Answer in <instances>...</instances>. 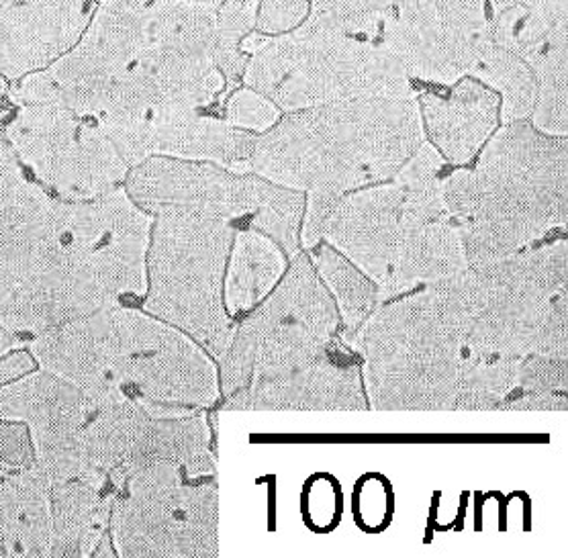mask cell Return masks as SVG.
<instances>
[{
    "label": "cell",
    "instance_id": "23",
    "mask_svg": "<svg viewBox=\"0 0 568 558\" xmlns=\"http://www.w3.org/2000/svg\"><path fill=\"white\" fill-rule=\"evenodd\" d=\"M470 77L499 94L501 123L530 119L538 101V80L526 55L507 50L487 38Z\"/></svg>",
    "mask_w": 568,
    "mask_h": 558
},
{
    "label": "cell",
    "instance_id": "35",
    "mask_svg": "<svg viewBox=\"0 0 568 558\" xmlns=\"http://www.w3.org/2000/svg\"><path fill=\"white\" fill-rule=\"evenodd\" d=\"M38 368L33 356L27 351H13L0 358V385H4L11 378L21 377L29 371Z\"/></svg>",
    "mask_w": 568,
    "mask_h": 558
},
{
    "label": "cell",
    "instance_id": "31",
    "mask_svg": "<svg viewBox=\"0 0 568 558\" xmlns=\"http://www.w3.org/2000/svg\"><path fill=\"white\" fill-rule=\"evenodd\" d=\"M393 509V495L388 489V483L378 475H368L358 483V489L354 495V514L366 530H378L388 526Z\"/></svg>",
    "mask_w": 568,
    "mask_h": 558
},
{
    "label": "cell",
    "instance_id": "22",
    "mask_svg": "<svg viewBox=\"0 0 568 558\" xmlns=\"http://www.w3.org/2000/svg\"><path fill=\"white\" fill-rule=\"evenodd\" d=\"M311 250H313V254H310L311 262L336 303L339 325H342L339 336L349 346H356L362 327L376 312V307L383 303L381 288L368 274L362 273L356 264H352L344 254H339L336 247L329 246L327 242H320Z\"/></svg>",
    "mask_w": 568,
    "mask_h": 558
},
{
    "label": "cell",
    "instance_id": "24",
    "mask_svg": "<svg viewBox=\"0 0 568 558\" xmlns=\"http://www.w3.org/2000/svg\"><path fill=\"white\" fill-rule=\"evenodd\" d=\"M530 64L538 80V101L531 111L530 123L548 135L567 138L568 31H560L546 41L531 55Z\"/></svg>",
    "mask_w": 568,
    "mask_h": 558
},
{
    "label": "cell",
    "instance_id": "26",
    "mask_svg": "<svg viewBox=\"0 0 568 558\" xmlns=\"http://www.w3.org/2000/svg\"><path fill=\"white\" fill-rule=\"evenodd\" d=\"M310 19L303 27L352 35H381L393 0H307Z\"/></svg>",
    "mask_w": 568,
    "mask_h": 558
},
{
    "label": "cell",
    "instance_id": "19",
    "mask_svg": "<svg viewBox=\"0 0 568 558\" xmlns=\"http://www.w3.org/2000/svg\"><path fill=\"white\" fill-rule=\"evenodd\" d=\"M468 271L465 242L453 217L415 225L400 240L397 256L381 286V300L388 301L434 285Z\"/></svg>",
    "mask_w": 568,
    "mask_h": 558
},
{
    "label": "cell",
    "instance_id": "27",
    "mask_svg": "<svg viewBox=\"0 0 568 558\" xmlns=\"http://www.w3.org/2000/svg\"><path fill=\"white\" fill-rule=\"evenodd\" d=\"M281 115L283 113L264 94L252 91L247 87H237L221 104V118L233 128L250 131L256 135L262 131L271 130Z\"/></svg>",
    "mask_w": 568,
    "mask_h": 558
},
{
    "label": "cell",
    "instance_id": "20",
    "mask_svg": "<svg viewBox=\"0 0 568 558\" xmlns=\"http://www.w3.org/2000/svg\"><path fill=\"white\" fill-rule=\"evenodd\" d=\"M115 491L106 479H68L52 487L50 557H92L106 536Z\"/></svg>",
    "mask_w": 568,
    "mask_h": 558
},
{
    "label": "cell",
    "instance_id": "5",
    "mask_svg": "<svg viewBox=\"0 0 568 558\" xmlns=\"http://www.w3.org/2000/svg\"><path fill=\"white\" fill-rule=\"evenodd\" d=\"M250 62L242 87L281 113L364 97H415V84L381 35L301 27L281 38L244 41Z\"/></svg>",
    "mask_w": 568,
    "mask_h": 558
},
{
    "label": "cell",
    "instance_id": "2",
    "mask_svg": "<svg viewBox=\"0 0 568 558\" xmlns=\"http://www.w3.org/2000/svg\"><path fill=\"white\" fill-rule=\"evenodd\" d=\"M426 142L415 97H364L283 113L256 135L247 170L305 195L390 181Z\"/></svg>",
    "mask_w": 568,
    "mask_h": 558
},
{
    "label": "cell",
    "instance_id": "11",
    "mask_svg": "<svg viewBox=\"0 0 568 558\" xmlns=\"http://www.w3.org/2000/svg\"><path fill=\"white\" fill-rule=\"evenodd\" d=\"M487 38V0H393L381 29L415 91L470 77Z\"/></svg>",
    "mask_w": 568,
    "mask_h": 558
},
{
    "label": "cell",
    "instance_id": "6",
    "mask_svg": "<svg viewBox=\"0 0 568 558\" xmlns=\"http://www.w3.org/2000/svg\"><path fill=\"white\" fill-rule=\"evenodd\" d=\"M152 215L142 310L179 327L220 361L233 336L223 276L237 227L186 209H158Z\"/></svg>",
    "mask_w": 568,
    "mask_h": 558
},
{
    "label": "cell",
    "instance_id": "32",
    "mask_svg": "<svg viewBox=\"0 0 568 558\" xmlns=\"http://www.w3.org/2000/svg\"><path fill=\"white\" fill-rule=\"evenodd\" d=\"M36 463V446L27 424L0 417V465L26 468Z\"/></svg>",
    "mask_w": 568,
    "mask_h": 558
},
{
    "label": "cell",
    "instance_id": "36",
    "mask_svg": "<svg viewBox=\"0 0 568 558\" xmlns=\"http://www.w3.org/2000/svg\"><path fill=\"white\" fill-rule=\"evenodd\" d=\"M17 344H19L17 336L9 334L7 329H2V327H0V358H2V356H7V354H11V352L17 348Z\"/></svg>",
    "mask_w": 568,
    "mask_h": 558
},
{
    "label": "cell",
    "instance_id": "4",
    "mask_svg": "<svg viewBox=\"0 0 568 558\" xmlns=\"http://www.w3.org/2000/svg\"><path fill=\"white\" fill-rule=\"evenodd\" d=\"M477 312L470 268L378 305L356 339L368 407L453 412L468 373L480 363L468 346Z\"/></svg>",
    "mask_w": 568,
    "mask_h": 558
},
{
    "label": "cell",
    "instance_id": "3",
    "mask_svg": "<svg viewBox=\"0 0 568 558\" xmlns=\"http://www.w3.org/2000/svg\"><path fill=\"white\" fill-rule=\"evenodd\" d=\"M444 201L468 268L540 244L567 227V138L536 130L530 119L504 123L468 166L448 170Z\"/></svg>",
    "mask_w": 568,
    "mask_h": 558
},
{
    "label": "cell",
    "instance_id": "21",
    "mask_svg": "<svg viewBox=\"0 0 568 558\" xmlns=\"http://www.w3.org/2000/svg\"><path fill=\"white\" fill-rule=\"evenodd\" d=\"M288 256L268 235L237 230L223 276V307L230 317L254 310L271 295L286 271Z\"/></svg>",
    "mask_w": 568,
    "mask_h": 558
},
{
    "label": "cell",
    "instance_id": "15",
    "mask_svg": "<svg viewBox=\"0 0 568 558\" xmlns=\"http://www.w3.org/2000/svg\"><path fill=\"white\" fill-rule=\"evenodd\" d=\"M131 166L148 158L166 156L213 162L223 169L247 170L256 133L237 130L220 113L172 111L109 135Z\"/></svg>",
    "mask_w": 568,
    "mask_h": 558
},
{
    "label": "cell",
    "instance_id": "12",
    "mask_svg": "<svg viewBox=\"0 0 568 558\" xmlns=\"http://www.w3.org/2000/svg\"><path fill=\"white\" fill-rule=\"evenodd\" d=\"M99 403L41 368L0 385V417L27 424L36 446L33 465L50 487L77 477L92 479L78 463L77 442Z\"/></svg>",
    "mask_w": 568,
    "mask_h": 558
},
{
    "label": "cell",
    "instance_id": "8",
    "mask_svg": "<svg viewBox=\"0 0 568 558\" xmlns=\"http://www.w3.org/2000/svg\"><path fill=\"white\" fill-rule=\"evenodd\" d=\"M339 315L310 254L298 252L271 295L233 325L217 361L221 397L252 381L278 377L320 358L339 336Z\"/></svg>",
    "mask_w": 568,
    "mask_h": 558
},
{
    "label": "cell",
    "instance_id": "18",
    "mask_svg": "<svg viewBox=\"0 0 568 558\" xmlns=\"http://www.w3.org/2000/svg\"><path fill=\"white\" fill-rule=\"evenodd\" d=\"M2 557H50L52 487L36 465L0 475Z\"/></svg>",
    "mask_w": 568,
    "mask_h": 558
},
{
    "label": "cell",
    "instance_id": "37",
    "mask_svg": "<svg viewBox=\"0 0 568 558\" xmlns=\"http://www.w3.org/2000/svg\"><path fill=\"white\" fill-rule=\"evenodd\" d=\"M97 2H116V4H133V7H142V4H148L150 0H97Z\"/></svg>",
    "mask_w": 568,
    "mask_h": 558
},
{
    "label": "cell",
    "instance_id": "13",
    "mask_svg": "<svg viewBox=\"0 0 568 558\" xmlns=\"http://www.w3.org/2000/svg\"><path fill=\"white\" fill-rule=\"evenodd\" d=\"M225 412H362L368 399L362 356L337 336L320 358L278 377L252 381L223 397Z\"/></svg>",
    "mask_w": 568,
    "mask_h": 558
},
{
    "label": "cell",
    "instance_id": "10",
    "mask_svg": "<svg viewBox=\"0 0 568 558\" xmlns=\"http://www.w3.org/2000/svg\"><path fill=\"white\" fill-rule=\"evenodd\" d=\"M2 133L27 174L62 201H91L123 186L130 164L94 119L58 101H11Z\"/></svg>",
    "mask_w": 568,
    "mask_h": 558
},
{
    "label": "cell",
    "instance_id": "33",
    "mask_svg": "<svg viewBox=\"0 0 568 558\" xmlns=\"http://www.w3.org/2000/svg\"><path fill=\"white\" fill-rule=\"evenodd\" d=\"M567 390H517L505 395L497 409L501 412H565Z\"/></svg>",
    "mask_w": 568,
    "mask_h": 558
},
{
    "label": "cell",
    "instance_id": "1",
    "mask_svg": "<svg viewBox=\"0 0 568 558\" xmlns=\"http://www.w3.org/2000/svg\"><path fill=\"white\" fill-rule=\"evenodd\" d=\"M36 366L97 402H131L150 416L203 414L220 402L213 356L179 327L125 303L27 342Z\"/></svg>",
    "mask_w": 568,
    "mask_h": 558
},
{
    "label": "cell",
    "instance_id": "34",
    "mask_svg": "<svg viewBox=\"0 0 568 558\" xmlns=\"http://www.w3.org/2000/svg\"><path fill=\"white\" fill-rule=\"evenodd\" d=\"M39 182L33 181L26 170L11 179L0 181V225L26 205L27 199L38 191Z\"/></svg>",
    "mask_w": 568,
    "mask_h": 558
},
{
    "label": "cell",
    "instance_id": "17",
    "mask_svg": "<svg viewBox=\"0 0 568 558\" xmlns=\"http://www.w3.org/2000/svg\"><path fill=\"white\" fill-rule=\"evenodd\" d=\"M426 142L450 169L468 166L501 123V99L475 77L415 91Z\"/></svg>",
    "mask_w": 568,
    "mask_h": 558
},
{
    "label": "cell",
    "instance_id": "25",
    "mask_svg": "<svg viewBox=\"0 0 568 558\" xmlns=\"http://www.w3.org/2000/svg\"><path fill=\"white\" fill-rule=\"evenodd\" d=\"M258 0H223L215 9V60L227 92L242 87L250 53L244 41L256 31Z\"/></svg>",
    "mask_w": 568,
    "mask_h": 558
},
{
    "label": "cell",
    "instance_id": "16",
    "mask_svg": "<svg viewBox=\"0 0 568 558\" xmlns=\"http://www.w3.org/2000/svg\"><path fill=\"white\" fill-rule=\"evenodd\" d=\"M97 0H0V77L11 84L70 52Z\"/></svg>",
    "mask_w": 568,
    "mask_h": 558
},
{
    "label": "cell",
    "instance_id": "30",
    "mask_svg": "<svg viewBox=\"0 0 568 558\" xmlns=\"http://www.w3.org/2000/svg\"><path fill=\"white\" fill-rule=\"evenodd\" d=\"M310 2L307 0H258V17L254 38L271 40L293 33L307 23Z\"/></svg>",
    "mask_w": 568,
    "mask_h": 558
},
{
    "label": "cell",
    "instance_id": "28",
    "mask_svg": "<svg viewBox=\"0 0 568 558\" xmlns=\"http://www.w3.org/2000/svg\"><path fill=\"white\" fill-rule=\"evenodd\" d=\"M342 516L339 483L327 473H320L303 487V518L317 532H327Z\"/></svg>",
    "mask_w": 568,
    "mask_h": 558
},
{
    "label": "cell",
    "instance_id": "29",
    "mask_svg": "<svg viewBox=\"0 0 568 558\" xmlns=\"http://www.w3.org/2000/svg\"><path fill=\"white\" fill-rule=\"evenodd\" d=\"M568 354H528L517 366V390H567Z\"/></svg>",
    "mask_w": 568,
    "mask_h": 558
},
{
    "label": "cell",
    "instance_id": "14",
    "mask_svg": "<svg viewBox=\"0 0 568 558\" xmlns=\"http://www.w3.org/2000/svg\"><path fill=\"white\" fill-rule=\"evenodd\" d=\"M424 225L405 211V184L399 176L342 196L323 227L322 242L368 274L378 288L387 283L400 240Z\"/></svg>",
    "mask_w": 568,
    "mask_h": 558
},
{
    "label": "cell",
    "instance_id": "39",
    "mask_svg": "<svg viewBox=\"0 0 568 558\" xmlns=\"http://www.w3.org/2000/svg\"><path fill=\"white\" fill-rule=\"evenodd\" d=\"M7 468H13V467H7V465H0V475H2V470H7ZM0 557H2V548H0Z\"/></svg>",
    "mask_w": 568,
    "mask_h": 558
},
{
    "label": "cell",
    "instance_id": "9",
    "mask_svg": "<svg viewBox=\"0 0 568 558\" xmlns=\"http://www.w3.org/2000/svg\"><path fill=\"white\" fill-rule=\"evenodd\" d=\"M217 530V477L160 460L121 483L106 534L116 557L213 558L220 555Z\"/></svg>",
    "mask_w": 568,
    "mask_h": 558
},
{
    "label": "cell",
    "instance_id": "38",
    "mask_svg": "<svg viewBox=\"0 0 568 558\" xmlns=\"http://www.w3.org/2000/svg\"><path fill=\"white\" fill-rule=\"evenodd\" d=\"M193 2H201V4H207L211 9H217L223 0H193Z\"/></svg>",
    "mask_w": 568,
    "mask_h": 558
},
{
    "label": "cell",
    "instance_id": "7",
    "mask_svg": "<svg viewBox=\"0 0 568 558\" xmlns=\"http://www.w3.org/2000/svg\"><path fill=\"white\" fill-rule=\"evenodd\" d=\"M123 189L148 213L186 209L237 230L268 235L288 260L301 252L305 193L266 181L256 172L155 156L131 166Z\"/></svg>",
    "mask_w": 568,
    "mask_h": 558
}]
</instances>
